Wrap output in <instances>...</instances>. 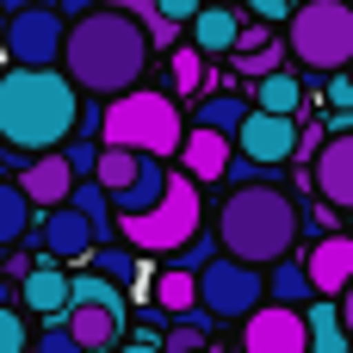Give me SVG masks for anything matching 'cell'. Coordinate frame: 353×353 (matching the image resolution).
<instances>
[{"label":"cell","instance_id":"cell-40","mask_svg":"<svg viewBox=\"0 0 353 353\" xmlns=\"http://www.w3.org/2000/svg\"><path fill=\"white\" fill-rule=\"evenodd\" d=\"M347 74H353V68H347Z\"/></svg>","mask_w":353,"mask_h":353},{"label":"cell","instance_id":"cell-16","mask_svg":"<svg viewBox=\"0 0 353 353\" xmlns=\"http://www.w3.org/2000/svg\"><path fill=\"white\" fill-rule=\"evenodd\" d=\"M19 304H25L31 316H43V323H62L68 304H74V279H68L56 261H37V273L19 285Z\"/></svg>","mask_w":353,"mask_h":353},{"label":"cell","instance_id":"cell-39","mask_svg":"<svg viewBox=\"0 0 353 353\" xmlns=\"http://www.w3.org/2000/svg\"><path fill=\"white\" fill-rule=\"evenodd\" d=\"M199 353H211V347H199Z\"/></svg>","mask_w":353,"mask_h":353},{"label":"cell","instance_id":"cell-25","mask_svg":"<svg viewBox=\"0 0 353 353\" xmlns=\"http://www.w3.org/2000/svg\"><path fill=\"white\" fill-rule=\"evenodd\" d=\"M310 298H316V285H310L304 261H285V267H273V273H267V304H285V310H310Z\"/></svg>","mask_w":353,"mask_h":353},{"label":"cell","instance_id":"cell-14","mask_svg":"<svg viewBox=\"0 0 353 353\" xmlns=\"http://www.w3.org/2000/svg\"><path fill=\"white\" fill-rule=\"evenodd\" d=\"M310 192H316L329 211L353 217V130L323 143V155L310 161Z\"/></svg>","mask_w":353,"mask_h":353},{"label":"cell","instance_id":"cell-31","mask_svg":"<svg viewBox=\"0 0 353 353\" xmlns=\"http://www.w3.org/2000/svg\"><path fill=\"white\" fill-rule=\"evenodd\" d=\"M62 155H68L74 180H93V174H99V155H105V143H68Z\"/></svg>","mask_w":353,"mask_h":353},{"label":"cell","instance_id":"cell-24","mask_svg":"<svg viewBox=\"0 0 353 353\" xmlns=\"http://www.w3.org/2000/svg\"><path fill=\"white\" fill-rule=\"evenodd\" d=\"M248 99H254V112H273V118H298V112H304V81H298V74L285 68V74L261 81V87H254Z\"/></svg>","mask_w":353,"mask_h":353},{"label":"cell","instance_id":"cell-29","mask_svg":"<svg viewBox=\"0 0 353 353\" xmlns=\"http://www.w3.org/2000/svg\"><path fill=\"white\" fill-rule=\"evenodd\" d=\"M211 323H217V316H205V310H199V316L174 323V329L161 335V347H168V353H199L205 341H211Z\"/></svg>","mask_w":353,"mask_h":353},{"label":"cell","instance_id":"cell-34","mask_svg":"<svg viewBox=\"0 0 353 353\" xmlns=\"http://www.w3.org/2000/svg\"><path fill=\"white\" fill-rule=\"evenodd\" d=\"M254 12V25H292V0H242Z\"/></svg>","mask_w":353,"mask_h":353},{"label":"cell","instance_id":"cell-6","mask_svg":"<svg viewBox=\"0 0 353 353\" xmlns=\"http://www.w3.org/2000/svg\"><path fill=\"white\" fill-rule=\"evenodd\" d=\"M199 223H205L199 180H192V174H174L168 199H161L149 217H130V223H118V236H124L137 254H161V261H174V254H186V248L199 242Z\"/></svg>","mask_w":353,"mask_h":353},{"label":"cell","instance_id":"cell-3","mask_svg":"<svg viewBox=\"0 0 353 353\" xmlns=\"http://www.w3.org/2000/svg\"><path fill=\"white\" fill-rule=\"evenodd\" d=\"M298 236H304V211H298V199H292L285 186H273V180L236 186V192L217 205V242H223V254L242 261V267H261V273L285 267Z\"/></svg>","mask_w":353,"mask_h":353},{"label":"cell","instance_id":"cell-37","mask_svg":"<svg viewBox=\"0 0 353 353\" xmlns=\"http://www.w3.org/2000/svg\"><path fill=\"white\" fill-rule=\"evenodd\" d=\"M43 0H0V19H19V12H37Z\"/></svg>","mask_w":353,"mask_h":353},{"label":"cell","instance_id":"cell-5","mask_svg":"<svg viewBox=\"0 0 353 353\" xmlns=\"http://www.w3.org/2000/svg\"><path fill=\"white\" fill-rule=\"evenodd\" d=\"M285 43H292V62L310 68V74H347L353 68V6L347 0H310L304 12H292L285 25Z\"/></svg>","mask_w":353,"mask_h":353},{"label":"cell","instance_id":"cell-18","mask_svg":"<svg viewBox=\"0 0 353 353\" xmlns=\"http://www.w3.org/2000/svg\"><path fill=\"white\" fill-rule=\"evenodd\" d=\"M149 298H155V310L174 316V323H186V316L205 310V285H199V273H186V267H174V261L149 279Z\"/></svg>","mask_w":353,"mask_h":353},{"label":"cell","instance_id":"cell-11","mask_svg":"<svg viewBox=\"0 0 353 353\" xmlns=\"http://www.w3.org/2000/svg\"><path fill=\"white\" fill-rule=\"evenodd\" d=\"M37 242H43V261H56V267H74V261H93L99 254V230L74 211V205H62V211H50V217H37Z\"/></svg>","mask_w":353,"mask_h":353},{"label":"cell","instance_id":"cell-28","mask_svg":"<svg viewBox=\"0 0 353 353\" xmlns=\"http://www.w3.org/2000/svg\"><path fill=\"white\" fill-rule=\"evenodd\" d=\"M87 267H93L99 279H112V285H130V279H137V248H118V242H105V248H99Z\"/></svg>","mask_w":353,"mask_h":353},{"label":"cell","instance_id":"cell-1","mask_svg":"<svg viewBox=\"0 0 353 353\" xmlns=\"http://www.w3.org/2000/svg\"><path fill=\"white\" fill-rule=\"evenodd\" d=\"M81 87L62 68H6L0 74V143L25 161L62 155L81 130Z\"/></svg>","mask_w":353,"mask_h":353},{"label":"cell","instance_id":"cell-13","mask_svg":"<svg viewBox=\"0 0 353 353\" xmlns=\"http://www.w3.org/2000/svg\"><path fill=\"white\" fill-rule=\"evenodd\" d=\"M304 273L316 285V298L341 304L353 292V230H335V236H316L310 254H304Z\"/></svg>","mask_w":353,"mask_h":353},{"label":"cell","instance_id":"cell-2","mask_svg":"<svg viewBox=\"0 0 353 353\" xmlns=\"http://www.w3.org/2000/svg\"><path fill=\"white\" fill-rule=\"evenodd\" d=\"M155 43L137 19L124 12H93L81 25H68V50H62V74L81 87V93H105V99H124L143 87V68H149Z\"/></svg>","mask_w":353,"mask_h":353},{"label":"cell","instance_id":"cell-20","mask_svg":"<svg viewBox=\"0 0 353 353\" xmlns=\"http://www.w3.org/2000/svg\"><path fill=\"white\" fill-rule=\"evenodd\" d=\"M248 112H254V99L248 93H211L199 112H192V130H217V137H242V124H248Z\"/></svg>","mask_w":353,"mask_h":353},{"label":"cell","instance_id":"cell-38","mask_svg":"<svg viewBox=\"0 0 353 353\" xmlns=\"http://www.w3.org/2000/svg\"><path fill=\"white\" fill-rule=\"evenodd\" d=\"M341 323H347V335H353V292L341 298Z\"/></svg>","mask_w":353,"mask_h":353},{"label":"cell","instance_id":"cell-32","mask_svg":"<svg viewBox=\"0 0 353 353\" xmlns=\"http://www.w3.org/2000/svg\"><path fill=\"white\" fill-rule=\"evenodd\" d=\"M31 353H87V347L68 335V323H43V341H37Z\"/></svg>","mask_w":353,"mask_h":353},{"label":"cell","instance_id":"cell-4","mask_svg":"<svg viewBox=\"0 0 353 353\" xmlns=\"http://www.w3.org/2000/svg\"><path fill=\"white\" fill-rule=\"evenodd\" d=\"M186 137H192V130H186L174 93L137 87V93H124V99H105V130H99L105 149H130V155H143V161H168V155L186 149Z\"/></svg>","mask_w":353,"mask_h":353},{"label":"cell","instance_id":"cell-27","mask_svg":"<svg viewBox=\"0 0 353 353\" xmlns=\"http://www.w3.org/2000/svg\"><path fill=\"white\" fill-rule=\"evenodd\" d=\"M68 205H74V211H81V217H87V223H93V230H99V236H105V230H112V223H118V211H112V192H105V186H99V180H81V186H74V199H68Z\"/></svg>","mask_w":353,"mask_h":353},{"label":"cell","instance_id":"cell-8","mask_svg":"<svg viewBox=\"0 0 353 353\" xmlns=\"http://www.w3.org/2000/svg\"><path fill=\"white\" fill-rule=\"evenodd\" d=\"M199 285H205V316H217V323H248V316L267 310V273L261 267H242L230 254L217 267H205Z\"/></svg>","mask_w":353,"mask_h":353},{"label":"cell","instance_id":"cell-36","mask_svg":"<svg viewBox=\"0 0 353 353\" xmlns=\"http://www.w3.org/2000/svg\"><path fill=\"white\" fill-rule=\"evenodd\" d=\"M118 353H168V347H161V341H155V335L143 329V335H130V341H124V347H118Z\"/></svg>","mask_w":353,"mask_h":353},{"label":"cell","instance_id":"cell-17","mask_svg":"<svg viewBox=\"0 0 353 353\" xmlns=\"http://www.w3.org/2000/svg\"><path fill=\"white\" fill-rule=\"evenodd\" d=\"M242 12L236 6H223V0H211L199 19H192V31H186V43L199 50V56H236V43H242Z\"/></svg>","mask_w":353,"mask_h":353},{"label":"cell","instance_id":"cell-10","mask_svg":"<svg viewBox=\"0 0 353 353\" xmlns=\"http://www.w3.org/2000/svg\"><path fill=\"white\" fill-rule=\"evenodd\" d=\"M236 149H242V161H254V168H279V161L304 155V130H298V118H273V112H248V124H242Z\"/></svg>","mask_w":353,"mask_h":353},{"label":"cell","instance_id":"cell-35","mask_svg":"<svg viewBox=\"0 0 353 353\" xmlns=\"http://www.w3.org/2000/svg\"><path fill=\"white\" fill-rule=\"evenodd\" d=\"M323 93H329V105H335V112H353V74H335Z\"/></svg>","mask_w":353,"mask_h":353},{"label":"cell","instance_id":"cell-33","mask_svg":"<svg viewBox=\"0 0 353 353\" xmlns=\"http://www.w3.org/2000/svg\"><path fill=\"white\" fill-rule=\"evenodd\" d=\"M205 6H211V0H161V19L180 25V31H192V19H199Z\"/></svg>","mask_w":353,"mask_h":353},{"label":"cell","instance_id":"cell-12","mask_svg":"<svg viewBox=\"0 0 353 353\" xmlns=\"http://www.w3.org/2000/svg\"><path fill=\"white\" fill-rule=\"evenodd\" d=\"M242 353H310V316L267 304L261 316L242 323Z\"/></svg>","mask_w":353,"mask_h":353},{"label":"cell","instance_id":"cell-19","mask_svg":"<svg viewBox=\"0 0 353 353\" xmlns=\"http://www.w3.org/2000/svg\"><path fill=\"white\" fill-rule=\"evenodd\" d=\"M180 161H186V174H192L199 186H217V180H230V168H236V143L217 137V130H192L186 149H180Z\"/></svg>","mask_w":353,"mask_h":353},{"label":"cell","instance_id":"cell-26","mask_svg":"<svg viewBox=\"0 0 353 353\" xmlns=\"http://www.w3.org/2000/svg\"><path fill=\"white\" fill-rule=\"evenodd\" d=\"M137 174H143V155H130V149H105L93 180H99V186L118 199V192H130V186H137Z\"/></svg>","mask_w":353,"mask_h":353},{"label":"cell","instance_id":"cell-9","mask_svg":"<svg viewBox=\"0 0 353 353\" xmlns=\"http://www.w3.org/2000/svg\"><path fill=\"white\" fill-rule=\"evenodd\" d=\"M0 50L12 56V68H62V50H68V19L37 6V12H19L0 25Z\"/></svg>","mask_w":353,"mask_h":353},{"label":"cell","instance_id":"cell-15","mask_svg":"<svg viewBox=\"0 0 353 353\" xmlns=\"http://www.w3.org/2000/svg\"><path fill=\"white\" fill-rule=\"evenodd\" d=\"M19 186H25V199L37 205V217H50V211H62L68 199H74V168H68V155H37V161H25L19 168Z\"/></svg>","mask_w":353,"mask_h":353},{"label":"cell","instance_id":"cell-22","mask_svg":"<svg viewBox=\"0 0 353 353\" xmlns=\"http://www.w3.org/2000/svg\"><path fill=\"white\" fill-rule=\"evenodd\" d=\"M168 68H174V93H186V99H211V87H217V74H211V56H199L192 43H180L174 56H168Z\"/></svg>","mask_w":353,"mask_h":353},{"label":"cell","instance_id":"cell-23","mask_svg":"<svg viewBox=\"0 0 353 353\" xmlns=\"http://www.w3.org/2000/svg\"><path fill=\"white\" fill-rule=\"evenodd\" d=\"M304 316H310V353H347V347H353L347 323H341V304L316 298V304H310Z\"/></svg>","mask_w":353,"mask_h":353},{"label":"cell","instance_id":"cell-21","mask_svg":"<svg viewBox=\"0 0 353 353\" xmlns=\"http://www.w3.org/2000/svg\"><path fill=\"white\" fill-rule=\"evenodd\" d=\"M31 223H37V205L25 199V186L19 180H0V261L31 236Z\"/></svg>","mask_w":353,"mask_h":353},{"label":"cell","instance_id":"cell-30","mask_svg":"<svg viewBox=\"0 0 353 353\" xmlns=\"http://www.w3.org/2000/svg\"><path fill=\"white\" fill-rule=\"evenodd\" d=\"M31 329H25V316L12 310V304H0V353H31Z\"/></svg>","mask_w":353,"mask_h":353},{"label":"cell","instance_id":"cell-7","mask_svg":"<svg viewBox=\"0 0 353 353\" xmlns=\"http://www.w3.org/2000/svg\"><path fill=\"white\" fill-rule=\"evenodd\" d=\"M68 335L81 341L87 353H118L124 347V285H112V279H99L93 267L87 273H74V304H68Z\"/></svg>","mask_w":353,"mask_h":353}]
</instances>
